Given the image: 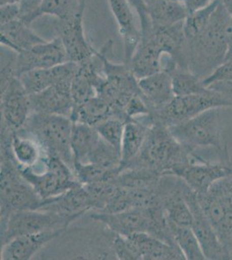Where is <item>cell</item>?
<instances>
[{
    "instance_id": "obj_26",
    "label": "cell",
    "mask_w": 232,
    "mask_h": 260,
    "mask_svg": "<svg viewBox=\"0 0 232 260\" xmlns=\"http://www.w3.org/2000/svg\"><path fill=\"white\" fill-rule=\"evenodd\" d=\"M100 139V135L94 126L73 122L71 148L75 163H88L90 154Z\"/></svg>"
},
{
    "instance_id": "obj_27",
    "label": "cell",
    "mask_w": 232,
    "mask_h": 260,
    "mask_svg": "<svg viewBox=\"0 0 232 260\" xmlns=\"http://www.w3.org/2000/svg\"><path fill=\"white\" fill-rule=\"evenodd\" d=\"M147 9L153 28L179 24L189 15L182 2L156 0L147 6Z\"/></svg>"
},
{
    "instance_id": "obj_23",
    "label": "cell",
    "mask_w": 232,
    "mask_h": 260,
    "mask_svg": "<svg viewBox=\"0 0 232 260\" xmlns=\"http://www.w3.org/2000/svg\"><path fill=\"white\" fill-rule=\"evenodd\" d=\"M1 46L9 48L17 53L45 42L33 31L30 25L18 18L0 26Z\"/></svg>"
},
{
    "instance_id": "obj_46",
    "label": "cell",
    "mask_w": 232,
    "mask_h": 260,
    "mask_svg": "<svg viewBox=\"0 0 232 260\" xmlns=\"http://www.w3.org/2000/svg\"><path fill=\"white\" fill-rule=\"evenodd\" d=\"M168 1H172V2H181V0H168Z\"/></svg>"
},
{
    "instance_id": "obj_34",
    "label": "cell",
    "mask_w": 232,
    "mask_h": 260,
    "mask_svg": "<svg viewBox=\"0 0 232 260\" xmlns=\"http://www.w3.org/2000/svg\"><path fill=\"white\" fill-rule=\"evenodd\" d=\"M219 2L220 0H214L203 9L192 12L187 16L184 21V33L186 40L193 39L206 29Z\"/></svg>"
},
{
    "instance_id": "obj_4",
    "label": "cell",
    "mask_w": 232,
    "mask_h": 260,
    "mask_svg": "<svg viewBox=\"0 0 232 260\" xmlns=\"http://www.w3.org/2000/svg\"><path fill=\"white\" fill-rule=\"evenodd\" d=\"M90 218L105 225L113 234L130 236L146 233L165 242L176 245L171 233L161 200L146 208H131L119 213L92 212Z\"/></svg>"
},
{
    "instance_id": "obj_43",
    "label": "cell",
    "mask_w": 232,
    "mask_h": 260,
    "mask_svg": "<svg viewBox=\"0 0 232 260\" xmlns=\"http://www.w3.org/2000/svg\"><path fill=\"white\" fill-rule=\"evenodd\" d=\"M213 1L214 0H181L188 14L197 12L198 10L203 9Z\"/></svg>"
},
{
    "instance_id": "obj_21",
    "label": "cell",
    "mask_w": 232,
    "mask_h": 260,
    "mask_svg": "<svg viewBox=\"0 0 232 260\" xmlns=\"http://www.w3.org/2000/svg\"><path fill=\"white\" fill-rule=\"evenodd\" d=\"M164 54L159 42L153 36H148L146 39H141L128 65L139 80L163 70L162 55Z\"/></svg>"
},
{
    "instance_id": "obj_44",
    "label": "cell",
    "mask_w": 232,
    "mask_h": 260,
    "mask_svg": "<svg viewBox=\"0 0 232 260\" xmlns=\"http://www.w3.org/2000/svg\"><path fill=\"white\" fill-rule=\"evenodd\" d=\"M221 2L224 6V8L226 9L227 12H229V15L232 18V0H221ZM229 50H232V48Z\"/></svg>"
},
{
    "instance_id": "obj_36",
    "label": "cell",
    "mask_w": 232,
    "mask_h": 260,
    "mask_svg": "<svg viewBox=\"0 0 232 260\" xmlns=\"http://www.w3.org/2000/svg\"><path fill=\"white\" fill-rule=\"evenodd\" d=\"M125 123L126 121L122 119L111 116L101 121L94 127L103 140L121 153Z\"/></svg>"
},
{
    "instance_id": "obj_19",
    "label": "cell",
    "mask_w": 232,
    "mask_h": 260,
    "mask_svg": "<svg viewBox=\"0 0 232 260\" xmlns=\"http://www.w3.org/2000/svg\"><path fill=\"white\" fill-rule=\"evenodd\" d=\"M40 210L81 218L89 211H93V201L85 186L78 182L64 193L45 200Z\"/></svg>"
},
{
    "instance_id": "obj_11",
    "label": "cell",
    "mask_w": 232,
    "mask_h": 260,
    "mask_svg": "<svg viewBox=\"0 0 232 260\" xmlns=\"http://www.w3.org/2000/svg\"><path fill=\"white\" fill-rule=\"evenodd\" d=\"M85 6H82L79 12L71 18L64 20L56 19L54 26L57 34L56 37L61 39L64 46L69 61L79 64L92 59L97 52L86 39L83 28Z\"/></svg>"
},
{
    "instance_id": "obj_15",
    "label": "cell",
    "mask_w": 232,
    "mask_h": 260,
    "mask_svg": "<svg viewBox=\"0 0 232 260\" xmlns=\"http://www.w3.org/2000/svg\"><path fill=\"white\" fill-rule=\"evenodd\" d=\"M79 70V63L63 62L49 69L26 71L18 78L29 95L43 91L54 85L71 87L74 77Z\"/></svg>"
},
{
    "instance_id": "obj_25",
    "label": "cell",
    "mask_w": 232,
    "mask_h": 260,
    "mask_svg": "<svg viewBox=\"0 0 232 260\" xmlns=\"http://www.w3.org/2000/svg\"><path fill=\"white\" fill-rule=\"evenodd\" d=\"M11 150L21 168H34L45 155L39 142L22 128L12 132Z\"/></svg>"
},
{
    "instance_id": "obj_41",
    "label": "cell",
    "mask_w": 232,
    "mask_h": 260,
    "mask_svg": "<svg viewBox=\"0 0 232 260\" xmlns=\"http://www.w3.org/2000/svg\"><path fill=\"white\" fill-rule=\"evenodd\" d=\"M43 0H20V19L29 25H31L33 21L39 18V12Z\"/></svg>"
},
{
    "instance_id": "obj_28",
    "label": "cell",
    "mask_w": 232,
    "mask_h": 260,
    "mask_svg": "<svg viewBox=\"0 0 232 260\" xmlns=\"http://www.w3.org/2000/svg\"><path fill=\"white\" fill-rule=\"evenodd\" d=\"M111 116H115L111 105L103 98L96 95L82 104H75L71 119L73 122H81L94 127Z\"/></svg>"
},
{
    "instance_id": "obj_45",
    "label": "cell",
    "mask_w": 232,
    "mask_h": 260,
    "mask_svg": "<svg viewBox=\"0 0 232 260\" xmlns=\"http://www.w3.org/2000/svg\"><path fill=\"white\" fill-rule=\"evenodd\" d=\"M145 3L147 4V6H148L149 4L153 3V2H154V1H156V0H144Z\"/></svg>"
},
{
    "instance_id": "obj_24",
    "label": "cell",
    "mask_w": 232,
    "mask_h": 260,
    "mask_svg": "<svg viewBox=\"0 0 232 260\" xmlns=\"http://www.w3.org/2000/svg\"><path fill=\"white\" fill-rule=\"evenodd\" d=\"M150 127L141 117L126 121L121 142V169L138 156Z\"/></svg>"
},
{
    "instance_id": "obj_39",
    "label": "cell",
    "mask_w": 232,
    "mask_h": 260,
    "mask_svg": "<svg viewBox=\"0 0 232 260\" xmlns=\"http://www.w3.org/2000/svg\"><path fill=\"white\" fill-rule=\"evenodd\" d=\"M124 114L126 116V121L132 119L138 118L143 115L150 114V109L147 106L141 94L134 95L129 102L126 104L124 110Z\"/></svg>"
},
{
    "instance_id": "obj_2",
    "label": "cell",
    "mask_w": 232,
    "mask_h": 260,
    "mask_svg": "<svg viewBox=\"0 0 232 260\" xmlns=\"http://www.w3.org/2000/svg\"><path fill=\"white\" fill-rule=\"evenodd\" d=\"M11 136L1 127V225L12 212L38 210L45 202L21 175L11 150Z\"/></svg>"
},
{
    "instance_id": "obj_16",
    "label": "cell",
    "mask_w": 232,
    "mask_h": 260,
    "mask_svg": "<svg viewBox=\"0 0 232 260\" xmlns=\"http://www.w3.org/2000/svg\"><path fill=\"white\" fill-rule=\"evenodd\" d=\"M65 231H46L13 238L1 245L0 257L3 260H29L45 245L53 241Z\"/></svg>"
},
{
    "instance_id": "obj_42",
    "label": "cell",
    "mask_w": 232,
    "mask_h": 260,
    "mask_svg": "<svg viewBox=\"0 0 232 260\" xmlns=\"http://www.w3.org/2000/svg\"><path fill=\"white\" fill-rule=\"evenodd\" d=\"M0 23L7 24L20 18V8L18 3H7L0 5Z\"/></svg>"
},
{
    "instance_id": "obj_33",
    "label": "cell",
    "mask_w": 232,
    "mask_h": 260,
    "mask_svg": "<svg viewBox=\"0 0 232 260\" xmlns=\"http://www.w3.org/2000/svg\"><path fill=\"white\" fill-rule=\"evenodd\" d=\"M84 5H86V0H43L39 18L50 15L56 19L64 20L79 12Z\"/></svg>"
},
{
    "instance_id": "obj_40",
    "label": "cell",
    "mask_w": 232,
    "mask_h": 260,
    "mask_svg": "<svg viewBox=\"0 0 232 260\" xmlns=\"http://www.w3.org/2000/svg\"><path fill=\"white\" fill-rule=\"evenodd\" d=\"M128 2L135 8L141 20V39L147 38L153 30V25L148 15L147 4L144 0H128Z\"/></svg>"
},
{
    "instance_id": "obj_17",
    "label": "cell",
    "mask_w": 232,
    "mask_h": 260,
    "mask_svg": "<svg viewBox=\"0 0 232 260\" xmlns=\"http://www.w3.org/2000/svg\"><path fill=\"white\" fill-rule=\"evenodd\" d=\"M119 27L123 41L124 62L128 65L141 41V31L136 26L128 0H107Z\"/></svg>"
},
{
    "instance_id": "obj_1",
    "label": "cell",
    "mask_w": 232,
    "mask_h": 260,
    "mask_svg": "<svg viewBox=\"0 0 232 260\" xmlns=\"http://www.w3.org/2000/svg\"><path fill=\"white\" fill-rule=\"evenodd\" d=\"M231 48L232 18L220 0L206 29L186 40L189 70L205 79L223 63Z\"/></svg>"
},
{
    "instance_id": "obj_22",
    "label": "cell",
    "mask_w": 232,
    "mask_h": 260,
    "mask_svg": "<svg viewBox=\"0 0 232 260\" xmlns=\"http://www.w3.org/2000/svg\"><path fill=\"white\" fill-rule=\"evenodd\" d=\"M126 237H129L135 243L141 260L185 259L178 245L165 242L151 234L137 233Z\"/></svg>"
},
{
    "instance_id": "obj_20",
    "label": "cell",
    "mask_w": 232,
    "mask_h": 260,
    "mask_svg": "<svg viewBox=\"0 0 232 260\" xmlns=\"http://www.w3.org/2000/svg\"><path fill=\"white\" fill-rule=\"evenodd\" d=\"M141 95L150 112L165 106L175 96L172 77L168 71H160L155 74L138 80Z\"/></svg>"
},
{
    "instance_id": "obj_31",
    "label": "cell",
    "mask_w": 232,
    "mask_h": 260,
    "mask_svg": "<svg viewBox=\"0 0 232 260\" xmlns=\"http://www.w3.org/2000/svg\"><path fill=\"white\" fill-rule=\"evenodd\" d=\"M168 225L172 235L174 237V242L180 249V251H182L185 259H206L197 236L191 226L175 225L169 221Z\"/></svg>"
},
{
    "instance_id": "obj_38",
    "label": "cell",
    "mask_w": 232,
    "mask_h": 260,
    "mask_svg": "<svg viewBox=\"0 0 232 260\" xmlns=\"http://www.w3.org/2000/svg\"><path fill=\"white\" fill-rule=\"evenodd\" d=\"M112 248L117 259L141 260V255L129 237L115 234Z\"/></svg>"
},
{
    "instance_id": "obj_47",
    "label": "cell",
    "mask_w": 232,
    "mask_h": 260,
    "mask_svg": "<svg viewBox=\"0 0 232 260\" xmlns=\"http://www.w3.org/2000/svg\"><path fill=\"white\" fill-rule=\"evenodd\" d=\"M230 172H231V175H232V163H231V167H230Z\"/></svg>"
},
{
    "instance_id": "obj_3",
    "label": "cell",
    "mask_w": 232,
    "mask_h": 260,
    "mask_svg": "<svg viewBox=\"0 0 232 260\" xmlns=\"http://www.w3.org/2000/svg\"><path fill=\"white\" fill-rule=\"evenodd\" d=\"M193 158L192 152L173 136L168 126L153 121L140 154L126 168L143 167L162 175H173L178 168Z\"/></svg>"
},
{
    "instance_id": "obj_6",
    "label": "cell",
    "mask_w": 232,
    "mask_h": 260,
    "mask_svg": "<svg viewBox=\"0 0 232 260\" xmlns=\"http://www.w3.org/2000/svg\"><path fill=\"white\" fill-rule=\"evenodd\" d=\"M221 109H212L193 118L169 127L171 133L191 152L202 148H214L228 158L222 136Z\"/></svg>"
},
{
    "instance_id": "obj_9",
    "label": "cell",
    "mask_w": 232,
    "mask_h": 260,
    "mask_svg": "<svg viewBox=\"0 0 232 260\" xmlns=\"http://www.w3.org/2000/svg\"><path fill=\"white\" fill-rule=\"evenodd\" d=\"M77 216H63L50 211L20 210L10 214L1 225V245L13 238L46 231H66Z\"/></svg>"
},
{
    "instance_id": "obj_7",
    "label": "cell",
    "mask_w": 232,
    "mask_h": 260,
    "mask_svg": "<svg viewBox=\"0 0 232 260\" xmlns=\"http://www.w3.org/2000/svg\"><path fill=\"white\" fill-rule=\"evenodd\" d=\"M18 169L43 200L57 197L78 183L73 169L61 158L54 155L45 154L34 168L18 166Z\"/></svg>"
},
{
    "instance_id": "obj_12",
    "label": "cell",
    "mask_w": 232,
    "mask_h": 260,
    "mask_svg": "<svg viewBox=\"0 0 232 260\" xmlns=\"http://www.w3.org/2000/svg\"><path fill=\"white\" fill-rule=\"evenodd\" d=\"M193 160L180 166L173 175L182 179L197 194L207 192L213 184L231 175L230 162H212L192 153Z\"/></svg>"
},
{
    "instance_id": "obj_35",
    "label": "cell",
    "mask_w": 232,
    "mask_h": 260,
    "mask_svg": "<svg viewBox=\"0 0 232 260\" xmlns=\"http://www.w3.org/2000/svg\"><path fill=\"white\" fill-rule=\"evenodd\" d=\"M88 163H94L108 169H121V153L101 137Z\"/></svg>"
},
{
    "instance_id": "obj_5",
    "label": "cell",
    "mask_w": 232,
    "mask_h": 260,
    "mask_svg": "<svg viewBox=\"0 0 232 260\" xmlns=\"http://www.w3.org/2000/svg\"><path fill=\"white\" fill-rule=\"evenodd\" d=\"M72 127L73 121L68 116L31 113L22 129L39 142L44 154L61 158L74 171Z\"/></svg>"
},
{
    "instance_id": "obj_30",
    "label": "cell",
    "mask_w": 232,
    "mask_h": 260,
    "mask_svg": "<svg viewBox=\"0 0 232 260\" xmlns=\"http://www.w3.org/2000/svg\"><path fill=\"white\" fill-rule=\"evenodd\" d=\"M165 71H168L172 77L175 95H197L211 91V89L205 85L203 79L194 74L189 69L181 68L174 65Z\"/></svg>"
},
{
    "instance_id": "obj_18",
    "label": "cell",
    "mask_w": 232,
    "mask_h": 260,
    "mask_svg": "<svg viewBox=\"0 0 232 260\" xmlns=\"http://www.w3.org/2000/svg\"><path fill=\"white\" fill-rule=\"evenodd\" d=\"M29 99L31 113L71 117L75 106L71 87L67 86H51L43 91L29 95Z\"/></svg>"
},
{
    "instance_id": "obj_29",
    "label": "cell",
    "mask_w": 232,
    "mask_h": 260,
    "mask_svg": "<svg viewBox=\"0 0 232 260\" xmlns=\"http://www.w3.org/2000/svg\"><path fill=\"white\" fill-rule=\"evenodd\" d=\"M161 175L153 169L130 167L121 169L114 182L128 189H155Z\"/></svg>"
},
{
    "instance_id": "obj_14",
    "label": "cell",
    "mask_w": 232,
    "mask_h": 260,
    "mask_svg": "<svg viewBox=\"0 0 232 260\" xmlns=\"http://www.w3.org/2000/svg\"><path fill=\"white\" fill-rule=\"evenodd\" d=\"M68 56L61 39L45 41L18 53V77L26 71L49 69L68 62Z\"/></svg>"
},
{
    "instance_id": "obj_37",
    "label": "cell",
    "mask_w": 232,
    "mask_h": 260,
    "mask_svg": "<svg viewBox=\"0 0 232 260\" xmlns=\"http://www.w3.org/2000/svg\"><path fill=\"white\" fill-rule=\"evenodd\" d=\"M18 53L9 48L1 46V92H3L14 78L18 77Z\"/></svg>"
},
{
    "instance_id": "obj_8",
    "label": "cell",
    "mask_w": 232,
    "mask_h": 260,
    "mask_svg": "<svg viewBox=\"0 0 232 260\" xmlns=\"http://www.w3.org/2000/svg\"><path fill=\"white\" fill-rule=\"evenodd\" d=\"M228 107H232V98L211 89L205 94L175 95L165 106L152 111L150 115L153 121H159L169 127L207 110Z\"/></svg>"
},
{
    "instance_id": "obj_10",
    "label": "cell",
    "mask_w": 232,
    "mask_h": 260,
    "mask_svg": "<svg viewBox=\"0 0 232 260\" xmlns=\"http://www.w3.org/2000/svg\"><path fill=\"white\" fill-rule=\"evenodd\" d=\"M183 194L192 213L193 220L191 228L197 236L206 259H231L229 251L221 242L213 225L204 213L196 192L185 181L183 184Z\"/></svg>"
},
{
    "instance_id": "obj_13",
    "label": "cell",
    "mask_w": 232,
    "mask_h": 260,
    "mask_svg": "<svg viewBox=\"0 0 232 260\" xmlns=\"http://www.w3.org/2000/svg\"><path fill=\"white\" fill-rule=\"evenodd\" d=\"M30 114L29 95L16 77L1 92V127L12 132L18 131L24 127Z\"/></svg>"
},
{
    "instance_id": "obj_32",
    "label": "cell",
    "mask_w": 232,
    "mask_h": 260,
    "mask_svg": "<svg viewBox=\"0 0 232 260\" xmlns=\"http://www.w3.org/2000/svg\"><path fill=\"white\" fill-rule=\"evenodd\" d=\"M121 169H108L94 163H75L74 173L82 185L112 181L117 177Z\"/></svg>"
}]
</instances>
